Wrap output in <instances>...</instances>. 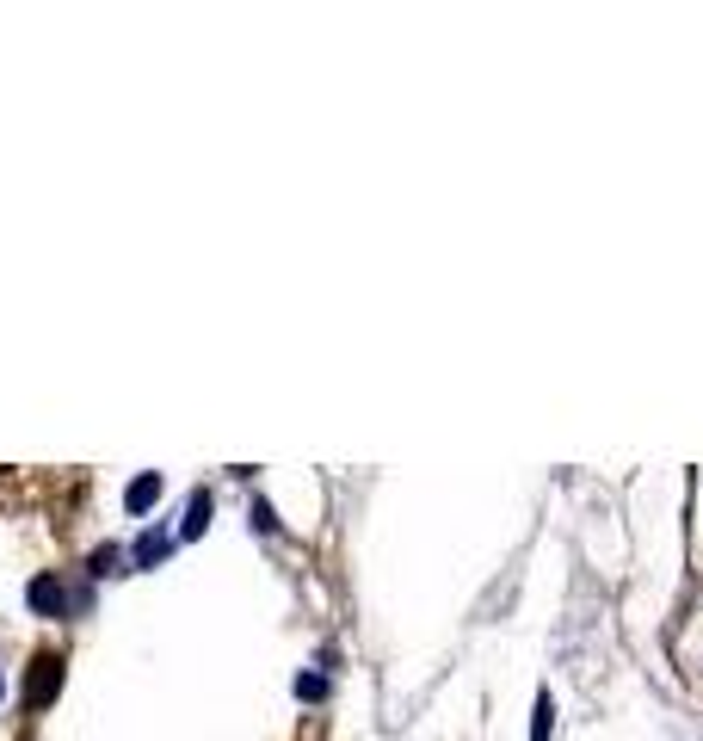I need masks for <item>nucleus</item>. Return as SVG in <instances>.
Here are the masks:
<instances>
[{
    "label": "nucleus",
    "instance_id": "9d476101",
    "mask_svg": "<svg viewBox=\"0 0 703 741\" xmlns=\"http://www.w3.org/2000/svg\"><path fill=\"white\" fill-rule=\"evenodd\" d=\"M0 692H7V680H0Z\"/></svg>",
    "mask_w": 703,
    "mask_h": 741
},
{
    "label": "nucleus",
    "instance_id": "1a4fd4ad",
    "mask_svg": "<svg viewBox=\"0 0 703 741\" xmlns=\"http://www.w3.org/2000/svg\"><path fill=\"white\" fill-rule=\"evenodd\" d=\"M253 525H259V532H278V513L266 501H253Z\"/></svg>",
    "mask_w": 703,
    "mask_h": 741
},
{
    "label": "nucleus",
    "instance_id": "f257e3e1",
    "mask_svg": "<svg viewBox=\"0 0 703 741\" xmlns=\"http://www.w3.org/2000/svg\"><path fill=\"white\" fill-rule=\"evenodd\" d=\"M62 674H68V667H62V655H50V649L31 661V680H25V704H31V711H50V704H56Z\"/></svg>",
    "mask_w": 703,
    "mask_h": 741
},
{
    "label": "nucleus",
    "instance_id": "20e7f679",
    "mask_svg": "<svg viewBox=\"0 0 703 741\" xmlns=\"http://www.w3.org/2000/svg\"><path fill=\"white\" fill-rule=\"evenodd\" d=\"M87 575H93V581L130 575V550H124V544H99V550H93V562H87Z\"/></svg>",
    "mask_w": 703,
    "mask_h": 741
},
{
    "label": "nucleus",
    "instance_id": "f03ea898",
    "mask_svg": "<svg viewBox=\"0 0 703 741\" xmlns=\"http://www.w3.org/2000/svg\"><path fill=\"white\" fill-rule=\"evenodd\" d=\"M25 599H31V612H44V618H68V587H62V575H37V581L25 587Z\"/></svg>",
    "mask_w": 703,
    "mask_h": 741
},
{
    "label": "nucleus",
    "instance_id": "423d86ee",
    "mask_svg": "<svg viewBox=\"0 0 703 741\" xmlns=\"http://www.w3.org/2000/svg\"><path fill=\"white\" fill-rule=\"evenodd\" d=\"M155 494H161V476H155V470H148V476H136V482H130V494H124V507H130V513H148V507H155Z\"/></svg>",
    "mask_w": 703,
    "mask_h": 741
},
{
    "label": "nucleus",
    "instance_id": "39448f33",
    "mask_svg": "<svg viewBox=\"0 0 703 741\" xmlns=\"http://www.w3.org/2000/svg\"><path fill=\"white\" fill-rule=\"evenodd\" d=\"M204 525H210V488L192 494V507H185V519H179V538H198Z\"/></svg>",
    "mask_w": 703,
    "mask_h": 741
},
{
    "label": "nucleus",
    "instance_id": "0eeeda50",
    "mask_svg": "<svg viewBox=\"0 0 703 741\" xmlns=\"http://www.w3.org/2000/svg\"><path fill=\"white\" fill-rule=\"evenodd\" d=\"M549 723H555V698L537 692V717H531V741H549Z\"/></svg>",
    "mask_w": 703,
    "mask_h": 741
},
{
    "label": "nucleus",
    "instance_id": "6e6552de",
    "mask_svg": "<svg viewBox=\"0 0 703 741\" xmlns=\"http://www.w3.org/2000/svg\"><path fill=\"white\" fill-rule=\"evenodd\" d=\"M296 698H303V704H321V698H327V674H303V680H296Z\"/></svg>",
    "mask_w": 703,
    "mask_h": 741
},
{
    "label": "nucleus",
    "instance_id": "7ed1b4c3",
    "mask_svg": "<svg viewBox=\"0 0 703 741\" xmlns=\"http://www.w3.org/2000/svg\"><path fill=\"white\" fill-rule=\"evenodd\" d=\"M173 544H179V538L167 532V525H155V532H142V538H136V550H130V562H136V569H155V562H161V556H173Z\"/></svg>",
    "mask_w": 703,
    "mask_h": 741
}]
</instances>
